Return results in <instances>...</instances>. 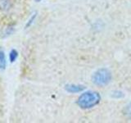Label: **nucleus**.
Segmentation results:
<instances>
[{
  "label": "nucleus",
  "instance_id": "obj_1",
  "mask_svg": "<svg viewBox=\"0 0 131 123\" xmlns=\"http://www.w3.org/2000/svg\"><path fill=\"white\" fill-rule=\"evenodd\" d=\"M101 96L97 92L89 91L82 94L77 100V104L83 109H89L99 104Z\"/></svg>",
  "mask_w": 131,
  "mask_h": 123
},
{
  "label": "nucleus",
  "instance_id": "obj_2",
  "mask_svg": "<svg viewBox=\"0 0 131 123\" xmlns=\"http://www.w3.org/2000/svg\"><path fill=\"white\" fill-rule=\"evenodd\" d=\"M93 82L98 86H105L112 80V73L107 69L101 68L93 74L92 77Z\"/></svg>",
  "mask_w": 131,
  "mask_h": 123
},
{
  "label": "nucleus",
  "instance_id": "obj_3",
  "mask_svg": "<svg viewBox=\"0 0 131 123\" xmlns=\"http://www.w3.org/2000/svg\"><path fill=\"white\" fill-rule=\"evenodd\" d=\"M66 90L70 93H79L85 89L84 86L80 85H67L65 87Z\"/></svg>",
  "mask_w": 131,
  "mask_h": 123
},
{
  "label": "nucleus",
  "instance_id": "obj_4",
  "mask_svg": "<svg viewBox=\"0 0 131 123\" xmlns=\"http://www.w3.org/2000/svg\"><path fill=\"white\" fill-rule=\"evenodd\" d=\"M12 6L11 0H0V9L3 11H7Z\"/></svg>",
  "mask_w": 131,
  "mask_h": 123
},
{
  "label": "nucleus",
  "instance_id": "obj_5",
  "mask_svg": "<svg viewBox=\"0 0 131 123\" xmlns=\"http://www.w3.org/2000/svg\"><path fill=\"white\" fill-rule=\"evenodd\" d=\"M6 67V58L4 52L0 49V70H4Z\"/></svg>",
  "mask_w": 131,
  "mask_h": 123
},
{
  "label": "nucleus",
  "instance_id": "obj_6",
  "mask_svg": "<svg viewBox=\"0 0 131 123\" xmlns=\"http://www.w3.org/2000/svg\"><path fill=\"white\" fill-rule=\"evenodd\" d=\"M123 112H124V115L127 118L131 119V102H129V104L124 108Z\"/></svg>",
  "mask_w": 131,
  "mask_h": 123
},
{
  "label": "nucleus",
  "instance_id": "obj_7",
  "mask_svg": "<svg viewBox=\"0 0 131 123\" xmlns=\"http://www.w3.org/2000/svg\"><path fill=\"white\" fill-rule=\"evenodd\" d=\"M18 57V53L17 51H16L15 49H12V50L10 52V54H9V58L11 63H13V61H16V59Z\"/></svg>",
  "mask_w": 131,
  "mask_h": 123
},
{
  "label": "nucleus",
  "instance_id": "obj_8",
  "mask_svg": "<svg viewBox=\"0 0 131 123\" xmlns=\"http://www.w3.org/2000/svg\"><path fill=\"white\" fill-rule=\"evenodd\" d=\"M35 14H34V16H32V18H31L30 20H29V22H28V23H27V25H26V27H28V26H30L31 23L33 22V20H35Z\"/></svg>",
  "mask_w": 131,
  "mask_h": 123
},
{
  "label": "nucleus",
  "instance_id": "obj_9",
  "mask_svg": "<svg viewBox=\"0 0 131 123\" xmlns=\"http://www.w3.org/2000/svg\"><path fill=\"white\" fill-rule=\"evenodd\" d=\"M36 2H39V1H41V0H35Z\"/></svg>",
  "mask_w": 131,
  "mask_h": 123
}]
</instances>
